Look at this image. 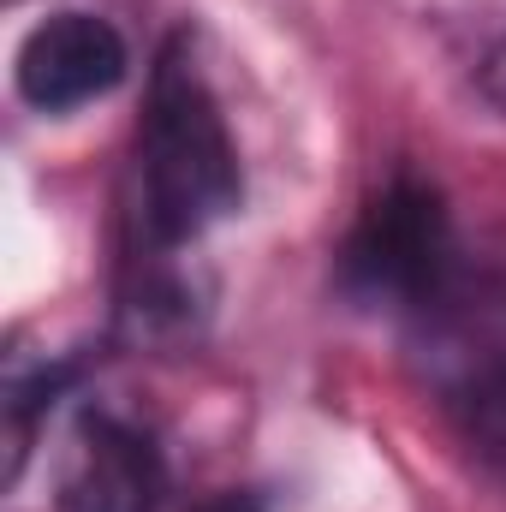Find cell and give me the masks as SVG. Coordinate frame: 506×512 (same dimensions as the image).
<instances>
[{
    "label": "cell",
    "mask_w": 506,
    "mask_h": 512,
    "mask_svg": "<svg viewBox=\"0 0 506 512\" xmlns=\"http://www.w3.org/2000/svg\"><path fill=\"white\" fill-rule=\"evenodd\" d=\"M239 197V143L191 42L173 36L149 72V102L137 126V245L185 251L209 227H221Z\"/></svg>",
    "instance_id": "1"
},
{
    "label": "cell",
    "mask_w": 506,
    "mask_h": 512,
    "mask_svg": "<svg viewBox=\"0 0 506 512\" xmlns=\"http://www.w3.org/2000/svg\"><path fill=\"white\" fill-rule=\"evenodd\" d=\"M447 268H453V239L441 197L417 179H393L364 209L346 245V286L370 304L429 310L447 298Z\"/></svg>",
    "instance_id": "2"
},
{
    "label": "cell",
    "mask_w": 506,
    "mask_h": 512,
    "mask_svg": "<svg viewBox=\"0 0 506 512\" xmlns=\"http://www.w3.org/2000/svg\"><path fill=\"white\" fill-rule=\"evenodd\" d=\"M126 36L102 12H48L24 30L12 78L36 114H78L126 78Z\"/></svg>",
    "instance_id": "3"
},
{
    "label": "cell",
    "mask_w": 506,
    "mask_h": 512,
    "mask_svg": "<svg viewBox=\"0 0 506 512\" xmlns=\"http://www.w3.org/2000/svg\"><path fill=\"white\" fill-rule=\"evenodd\" d=\"M167 465L149 429L114 411H84L60 459V512H161Z\"/></svg>",
    "instance_id": "4"
},
{
    "label": "cell",
    "mask_w": 506,
    "mask_h": 512,
    "mask_svg": "<svg viewBox=\"0 0 506 512\" xmlns=\"http://www.w3.org/2000/svg\"><path fill=\"white\" fill-rule=\"evenodd\" d=\"M477 90H483V102H489V108H501V114H506V36L483 54V66H477Z\"/></svg>",
    "instance_id": "5"
},
{
    "label": "cell",
    "mask_w": 506,
    "mask_h": 512,
    "mask_svg": "<svg viewBox=\"0 0 506 512\" xmlns=\"http://www.w3.org/2000/svg\"><path fill=\"white\" fill-rule=\"evenodd\" d=\"M197 512H262L251 501V495H221V501H209V507H197Z\"/></svg>",
    "instance_id": "6"
}]
</instances>
